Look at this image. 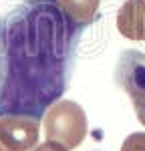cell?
<instances>
[{
    "mask_svg": "<svg viewBox=\"0 0 145 151\" xmlns=\"http://www.w3.org/2000/svg\"><path fill=\"white\" fill-rule=\"evenodd\" d=\"M81 30L57 0H26L0 16V117H45L69 87Z\"/></svg>",
    "mask_w": 145,
    "mask_h": 151,
    "instance_id": "obj_1",
    "label": "cell"
},
{
    "mask_svg": "<svg viewBox=\"0 0 145 151\" xmlns=\"http://www.w3.org/2000/svg\"><path fill=\"white\" fill-rule=\"evenodd\" d=\"M87 115L75 101L60 99L45 113V135L48 141H57L67 149H77L87 137Z\"/></svg>",
    "mask_w": 145,
    "mask_h": 151,
    "instance_id": "obj_2",
    "label": "cell"
},
{
    "mask_svg": "<svg viewBox=\"0 0 145 151\" xmlns=\"http://www.w3.org/2000/svg\"><path fill=\"white\" fill-rule=\"evenodd\" d=\"M115 81L131 99L137 119L145 127V55L139 50H125L117 60Z\"/></svg>",
    "mask_w": 145,
    "mask_h": 151,
    "instance_id": "obj_3",
    "label": "cell"
},
{
    "mask_svg": "<svg viewBox=\"0 0 145 151\" xmlns=\"http://www.w3.org/2000/svg\"><path fill=\"white\" fill-rule=\"evenodd\" d=\"M38 121L30 115L0 117V141L10 151H28L38 143Z\"/></svg>",
    "mask_w": 145,
    "mask_h": 151,
    "instance_id": "obj_4",
    "label": "cell"
},
{
    "mask_svg": "<svg viewBox=\"0 0 145 151\" xmlns=\"http://www.w3.org/2000/svg\"><path fill=\"white\" fill-rule=\"evenodd\" d=\"M117 28L129 40H145V0H125L117 12Z\"/></svg>",
    "mask_w": 145,
    "mask_h": 151,
    "instance_id": "obj_5",
    "label": "cell"
},
{
    "mask_svg": "<svg viewBox=\"0 0 145 151\" xmlns=\"http://www.w3.org/2000/svg\"><path fill=\"white\" fill-rule=\"evenodd\" d=\"M57 4L69 16L71 22H75L79 28H87L97 20L101 0H57Z\"/></svg>",
    "mask_w": 145,
    "mask_h": 151,
    "instance_id": "obj_6",
    "label": "cell"
},
{
    "mask_svg": "<svg viewBox=\"0 0 145 151\" xmlns=\"http://www.w3.org/2000/svg\"><path fill=\"white\" fill-rule=\"evenodd\" d=\"M121 151H145V133H131L125 137Z\"/></svg>",
    "mask_w": 145,
    "mask_h": 151,
    "instance_id": "obj_7",
    "label": "cell"
},
{
    "mask_svg": "<svg viewBox=\"0 0 145 151\" xmlns=\"http://www.w3.org/2000/svg\"><path fill=\"white\" fill-rule=\"evenodd\" d=\"M32 151H69L65 145H60L57 141H45V143H40V145H34Z\"/></svg>",
    "mask_w": 145,
    "mask_h": 151,
    "instance_id": "obj_8",
    "label": "cell"
},
{
    "mask_svg": "<svg viewBox=\"0 0 145 151\" xmlns=\"http://www.w3.org/2000/svg\"><path fill=\"white\" fill-rule=\"evenodd\" d=\"M0 151H10V149H8V147H6V145H4V143L0 141Z\"/></svg>",
    "mask_w": 145,
    "mask_h": 151,
    "instance_id": "obj_9",
    "label": "cell"
}]
</instances>
